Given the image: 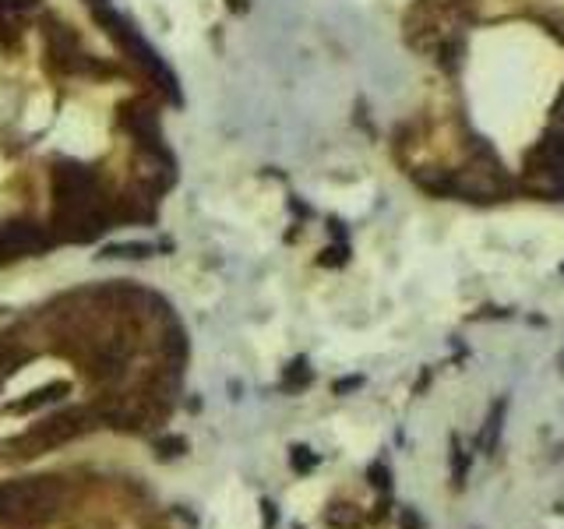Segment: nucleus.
Instances as JSON below:
<instances>
[{
	"label": "nucleus",
	"instance_id": "f257e3e1",
	"mask_svg": "<svg viewBox=\"0 0 564 529\" xmlns=\"http://www.w3.org/2000/svg\"><path fill=\"white\" fill-rule=\"evenodd\" d=\"M57 498H60V487L50 477L0 484V522L43 519V515H50L57 508Z\"/></svg>",
	"mask_w": 564,
	"mask_h": 529
},
{
	"label": "nucleus",
	"instance_id": "f03ea898",
	"mask_svg": "<svg viewBox=\"0 0 564 529\" xmlns=\"http://www.w3.org/2000/svg\"><path fill=\"white\" fill-rule=\"evenodd\" d=\"M96 18L106 25V32H110V36L117 39V43L124 46L127 53H131V60H134V64H138V68H145V75H149L152 82H156L159 89L166 92V96H170V99H180L177 78H173V71L163 64V57H159V53L152 50V46L145 43V39H141L138 32H134L131 25H127L124 18L117 15V11H110V8H99V11H96Z\"/></svg>",
	"mask_w": 564,
	"mask_h": 529
},
{
	"label": "nucleus",
	"instance_id": "7ed1b4c3",
	"mask_svg": "<svg viewBox=\"0 0 564 529\" xmlns=\"http://www.w3.org/2000/svg\"><path fill=\"white\" fill-rule=\"evenodd\" d=\"M529 170H533L540 194L564 198V127L554 124L540 138V145L533 149V159H529Z\"/></svg>",
	"mask_w": 564,
	"mask_h": 529
},
{
	"label": "nucleus",
	"instance_id": "20e7f679",
	"mask_svg": "<svg viewBox=\"0 0 564 529\" xmlns=\"http://www.w3.org/2000/svg\"><path fill=\"white\" fill-rule=\"evenodd\" d=\"M53 198H57V212H89L96 209L99 184L82 166H60L53 170Z\"/></svg>",
	"mask_w": 564,
	"mask_h": 529
},
{
	"label": "nucleus",
	"instance_id": "39448f33",
	"mask_svg": "<svg viewBox=\"0 0 564 529\" xmlns=\"http://www.w3.org/2000/svg\"><path fill=\"white\" fill-rule=\"evenodd\" d=\"M89 420L92 413L78 410V413H60L57 420H46V424H39L32 434H25V438H18V448H29L25 455H39L43 448H53L60 445V441H71L75 434L89 431Z\"/></svg>",
	"mask_w": 564,
	"mask_h": 529
},
{
	"label": "nucleus",
	"instance_id": "423d86ee",
	"mask_svg": "<svg viewBox=\"0 0 564 529\" xmlns=\"http://www.w3.org/2000/svg\"><path fill=\"white\" fill-rule=\"evenodd\" d=\"M455 180V194L469 198V202H494L501 194L508 191V180L498 166H487V163H473L466 170L452 173Z\"/></svg>",
	"mask_w": 564,
	"mask_h": 529
},
{
	"label": "nucleus",
	"instance_id": "0eeeda50",
	"mask_svg": "<svg viewBox=\"0 0 564 529\" xmlns=\"http://www.w3.org/2000/svg\"><path fill=\"white\" fill-rule=\"evenodd\" d=\"M46 251V237L36 223H8L0 226V261H15L25 254Z\"/></svg>",
	"mask_w": 564,
	"mask_h": 529
},
{
	"label": "nucleus",
	"instance_id": "6e6552de",
	"mask_svg": "<svg viewBox=\"0 0 564 529\" xmlns=\"http://www.w3.org/2000/svg\"><path fill=\"white\" fill-rule=\"evenodd\" d=\"M106 219L99 216V209H89V212H57L53 216V230H57L60 240H75V244H82V240H96L99 233H103Z\"/></svg>",
	"mask_w": 564,
	"mask_h": 529
},
{
	"label": "nucleus",
	"instance_id": "1a4fd4ad",
	"mask_svg": "<svg viewBox=\"0 0 564 529\" xmlns=\"http://www.w3.org/2000/svg\"><path fill=\"white\" fill-rule=\"evenodd\" d=\"M50 57L60 71L85 68V64H89V60L82 57V50H78V39L67 32V25H50Z\"/></svg>",
	"mask_w": 564,
	"mask_h": 529
},
{
	"label": "nucleus",
	"instance_id": "9d476101",
	"mask_svg": "<svg viewBox=\"0 0 564 529\" xmlns=\"http://www.w3.org/2000/svg\"><path fill=\"white\" fill-rule=\"evenodd\" d=\"M64 392H67V385H50L32 395V399H25V403H18V410H36V406H46V403H53V399H60Z\"/></svg>",
	"mask_w": 564,
	"mask_h": 529
},
{
	"label": "nucleus",
	"instance_id": "9b49d317",
	"mask_svg": "<svg viewBox=\"0 0 564 529\" xmlns=\"http://www.w3.org/2000/svg\"><path fill=\"white\" fill-rule=\"evenodd\" d=\"M505 399H501L498 406H494V417H490V434H483V445L487 448H494L498 445V434H501V417H505Z\"/></svg>",
	"mask_w": 564,
	"mask_h": 529
},
{
	"label": "nucleus",
	"instance_id": "f8f14e48",
	"mask_svg": "<svg viewBox=\"0 0 564 529\" xmlns=\"http://www.w3.org/2000/svg\"><path fill=\"white\" fill-rule=\"evenodd\" d=\"M290 455H293V466H297L300 473H304V470H311L314 462H318V455H311V448H304V445H300V448H293Z\"/></svg>",
	"mask_w": 564,
	"mask_h": 529
},
{
	"label": "nucleus",
	"instance_id": "ddd939ff",
	"mask_svg": "<svg viewBox=\"0 0 564 529\" xmlns=\"http://www.w3.org/2000/svg\"><path fill=\"white\" fill-rule=\"evenodd\" d=\"M399 526H406V529H423V522H420V515H416L413 508H402Z\"/></svg>",
	"mask_w": 564,
	"mask_h": 529
},
{
	"label": "nucleus",
	"instance_id": "4468645a",
	"mask_svg": "<svg viewBox=\"0 0 564 529\" xmlns=\"http://www.w3.org/2000/svg\"><path fill=\"white\" fill-rule=\"evenodd\" d=\"M557 127H564V92H561V99H557Z\"/></svg>",
	"mask_w": 564,
	"mask_h": 529
},
{
	"label": "nucleus",
	"instance_id": "2eb2a0df",
	"mask_svg": "<svg viewBox=\"0 0 564 529\" xmlns=\"http://www.w3.org/2000/svg\"><path fill=\"white\" fill-rule=\"evenodd\" d=\"M92 4V11H99V8H106V0H89Z\"/></svg>",
	"mask_w": 564,
	"mask_h": 529
},
{
	"label": "nucleus",
	"instance_id": "dca6fc26",
	"mask_svg": "<svg viewBox=\"0 0 564 529\" xmlns=\"http://www.w3.org/2000/svg\"><path fill=\"white\" fill-rule=\"evenodd\" d=\"M561 364H564V357H561Z\"/></svg>",
	"mask_w": 564,
	"mask_h": 529
}]
</instances>
